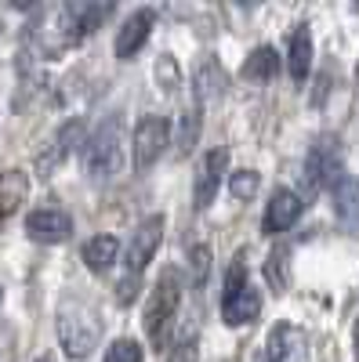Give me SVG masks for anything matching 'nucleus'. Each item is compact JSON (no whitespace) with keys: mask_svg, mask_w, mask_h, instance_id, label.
<instances>
[{"mask_svg":"<svg viewBox=\"0 0 359 362\" xmlns=\"http://www.w3.org/2000/svg\"><path fill=\"white\" fill-rule=\"evenodd\" d=\"M142 344L131 341V337H116L109 348H106V362H142Z\"/></svg>","mask_w":359,"mask_h":362,"instance_id":"nucleus-23","label":"nucleus"},{"mask_svg":"<svg viewBox=\"0 0 359 362\" xmlns=\"http://www.w3.org/2000/svg\"><path fill=\"white\" fill-rule=\"evenodd\" d=\"M239 73H244V80H254V83L273 80V76L280 73V51H276V47H268V44L258 47V51H251Z\"/></svg>","mask_w":359,"mask_h":362,"instance_id":"nucleus-18","label":"nucleus"},{"mask_svg":"<svg viewBox=\"0 0 359 362\" xmlns=\"http://www.w3.org/2000/svg\"><path fill=\"white\" fill-rule=\"evenodd\" d=\"M355 80H359V66H355Z\"/></svg>","mask_w":359,"mask_h":362,"instance_id":"nucleus-27","label":"nucleus"},{"mask_svg":"<svg viewBox=\"0 0 359 362\" xmlns=\"http://www.w3.org/2000/svg\"><path fill=\"white\" fill-rule=\"evenodd\" d=\"M153 76H156L160 90H167V95H174V90L182 87V69H178V58H174V54H160V58H156Z\"/></svg>","mask_w":359,"mask_h":362,"instance_id":"nucleus-21","label":"nucleus"},{"mask_svg":"<svg viewBox=\"0 0 359 362\" xmlns=\"http://www.w3.org/2000/svg\"><path fill=\"white\" fill-rule=\"evenodd\" d=\"M338 174H341V138L338 134H319L309 145V156H305V189H309V199L319 196L323 189H331Z\"/></svg>","mask_w":359,"mask_h":362,"instance_id":"nucleus-5","label":"nucleus"},{"mask_svg":"<svg viewBox=\"0 0 359 362\" xmlns=\"http://www.w3.org/2000/svg\"><path fill=\"white\" fill-rule=\"evenodd\" d=\"M302 210H305V199L297 196L294 189H276L273 196H268V203H265L261 232H265V235H280V232H287L297 218H302Z\"/></svg>","mask_w":359,"mask_h":362,"instance_id":"nucleus-10","label":"nucleus"},{"mask_svg":"<svg viewBox=\"0 0 359 362\" xmlns=\"http://www.w3.org/2000/svg\"><path fill=\"white\" fill-rule=\"evenodd\" d=\"M352 344H355V362H359V319H355V329H352Z\"/></svg>","mask_w":359,"mask_h":362,"instance_id":"nucleus-26","label":"nucleus"},{"mask_svg":"<svg viewBox=\"0 0 359 362\" xmlns=\"http://www.w3.org/2000/svg\"><path fill=\"white\" fill-rule=\"evenodd\" d=\"M37 362H51V358H37Z\"/></svg>","mask_w":359,"mask_h":362,"instance_id":"nucleus-28","label":"nucleus"},{"mask_svg":"<svg viewBox=\"0 0 359 362\" xmlns=\"http://www.w3.org/2000/svg\"><path fill=\"white\" fill-rule=\"evenodd\" d=\"M189 272H193V286H203L211 276V247H193L189 250Z\"/></svg>","mask_w":359,"mask_h":362,"instance_id":"nucleus-24","label":"nucleus"},{"mask_svg":"<svg viewBox=\"0 0 359 362\" xmlns=\"http://www.w3.org/2000/svg\"><path fill=\"white\" fill-rule=\"evenodd\" d=\"M312 69V33L309 25H297L290 33V51H287V73L294 83H305Z\"/></svg>","mask_w":359,"mask_h":362,"instance_id":"nucleus-14","label":"nucleus"},{"mask_svg":"<svg viewBox=\"0 0 359 362\" xmlns=\"http://www.w3.org/2000/svg\"><path fill=\"white\" fill-rule=\"evenodd\" d=\"M258 189H261V174L258 170H232L229 174V192L236 196V199H254L258 196Z\"/></svg>","mask_w":359,"mask_h":362,"instance_id":"nucleus-22","label":"nucleus"},{"mask_svg":"<svg viewBox=\"0 0 359 362\" xmlns=\"http://www.w3.org/2000/svg\"><path fill=\"white\" fill-rule=\"evenodd\" d=\"M178 305H182V272L164 268V276L156 279L153 293H149V305H145V334L160 351L167 344V329L178 315Z\"/></svg>","mask_w":359,"mask_h":362,"instance_id":"nucleus-3","label":"nucleus"},{"mask_svg":"<svg viewBox=\"0 0 359 362\" xmlns=\"http://www.w3.org/2000/svg\"><path fill=\"white\" fill-rule=\"evenodd\" d=\"M225 174H229V148H211V153L200 160V170H196V185H193L196 210H207L215 203Z\"/></svg>","mask_w":359,"mask_h":362,"instance_id":"nucleus-9","label":"nucleus"},{"mask_svg":"<svg viewBox=\"0 0 359 362\" xmlns=\"http://www.w3.org/2000/svg\"><path fill=\"white\" fill-rule=\"evenodd\" d=\"M98 337H102V326H98V315L91 305L66 300L58 308V341H62V351L69 358H87L98 348Z\"/></svg>","mask_w":359,"mask_h":362,"instance_id":"nucleus-1","label":"nucleus"},{"mask_svg":"<svg viewBox=\"0 0 359 362\" xmlns=\"http://www.w3.org/2000/svg\"><path fill=\"white\" fill-rule=\"evenodd\" d=\"M0 297H4V286H0Z\"/></svg>","mask_w":359,"mask_h":362,"instance_id":"nucleus-29","label":"nucleus"},{"mask_svg":"<svg viewBox=\"0 0 359 362\" xmlns=\"http://www.w3.org/2000/svg\"><path fill=\"white\" fill-rule=\"evenodd\" d=\"M164 232H167L164 214H149L145 221H138V228L131 232V243H127V272L131 276H142V268L153 261V254L164 243Z\"/></svg>","mask_w":359,"mask_h":362,"instance_id":"nucleus-7","label":"nucleus"},{"mask_svg":"<svg viewBox=\"0 0 359 362\" xmlns=\"http://www.w3.org/2000/svg\"><path fill=\"white\" fill-rule=\"evenodd\" d=\"M258 312H261V293L247 279L244 254H236V261L225 272V286H222V319L229 326H247L258 319Z\"/></svg>","mask_w":359,"mask_h":362,"instance_id":"nucleus-4","label":"nucleus"},{"mask_svg":"<svg viewBox=\"0 0 359 362\" xmlns=\"http://www.w3.org/2000/svg\"><path fill=\"white\" fill-rule=\"evenodd\" d=\"M80 138H84V124H80V119H69V124L55 134L51 153H44V156H40V174H44V177H51V170H55L58 163H62L69 153H73V145H80Z\"/></svg>","mask_w":359,"mask_h":362,"instance_id":"nucleus-17","label":"nucleus"},{"mask_svg":"<svg viewBox=\"0 0 359 362\" xmlns=\"http://www.w3.org/2000/svg\"><path fill=\"white\" fill-rule=\"evenodd\" d=\"M25 235L33 243H47V247H58L73 235V218L66 210H55V206H44V210H29L25 214Z\"/></svg>","mask_w":359,"mask_h":362,"instance_id":"nucleus-8","label":"nucleus"},{"mask_svg":"<svg viewBox=\"0 0 359 362\" xmlns=\"http://www.w3.org/2000/svg\"><path fill=\"white\" fill-rule=\"evenodd\" d=\"M167 141H171V119L156 116V112L142 116L135 124V134H131V163H135V170H149V167H153L164 156Z\"/></svg>","mask_w":359,"mask_h":362,"instance_id":"nucleus-6","label":"nucleus"},{"mask_svg":"<svg viewBox=\"0 0 359 362\" xmlns=\"http://www.w3.org/2000/svg\"><path fill=\"white\" fill-rule=\"evenodd\" d=\"M124 119L120 116H109L98 124V131L84 141V167L91 177H113L124 167Z\"/></svg>","mask_w":359,"mask_h":362,"instance_id":"nucleus-2","label":"nucleus"},{"mask_svg":"<svg viewBox=\"0 0 359 362\" xmlns=\"http://www.w3.org/2000/svg\"><path fill=\"white\" fill-rule=\"evenodd\" d=\"M138 286H142V276H131L127 272V276L120 279V286H116V300L120 305H131V300L138 297Z\"/></svg>","mask_w":359,"mask_h":362,"instance_id":"nucleus-25","label":"nucleus"},{"mask_svg":"<svg viewBox=\"0 0 359 362\" xmlns=\"http://www.w3.org/2000/svg\"><path fill=\"white\" fill-rule=\"evenodd\" d=\"M84 264L95 272V276H106V272L116 264V257H120V239L116 235H91L84 243Z\"/></svg>","mask_w":359,"mask_h":362,"instance_id":"nucleus-16","label":"nucleus"},{"mask_svg":"<svg viewBox=\"0 0 359 362\" xmlns=\"http://www.w3.org/2000/svg\"><path fill=\"white\" fill-rule=\"evenodd\" d=\"M331 203H334V218H338L345 228L359 232V177H355V174L341 170V174L334 177Z\"/></svg>","mask_w":359,"mask_h":362,"instance_id":"nucleus-12","label":"nucleus"},{"mask_svg":"<svg viewBox=\"0 0 359 362\" xmlns=\"http://www.w3.org/2000/svg\"><path fill=\"white\" fill-rule=\"evenodd\" d=\"M153 25H156V11L153 8H138L135 15L124 18V25L116 29V58L120 62H131V58L145 47Z\"/></svg>","mask_w":359,"mask_h":362,"instance_id":"nucleus-11","label":"nucleus"},{"mask_svg":"<svg viewBox=\"0 0 359 362\" xmlns=\"http://www.w3.org/2000/svg\"><path fill=\"white\" fill-rule=\"evenodd\" d=\"M225 87H229V76L222 69L218 58L207 54L203 62L193 69V90H196V105H207V102H218L225 95Z\"/></svg>","mask_w":359,"mask_h":362,"instance_id":"nucleus-13","label":"nucleus"},{"mask_svg":"<svg viewBox=\"0 0 359 362\" xmlns=\"http://www.w3.org/2000/svg\"><path fill=\"white\" fill-rule=\"evenodd\" d=\"M265 283L273 286V293H287L290 290V250L287 247H273L265 257Z\"/></svg>","mask_w":359,"mask_h":362,"instance_id":"nucleus-19","label":"nucleus"},{"mask_svg":"<svg viewBox=\"0 0 359 362\" xmlns=\"http://www.w3.org/2000/svg\"><path fill=\"white\" fill-rule=\"evenodd\" d=\"M200 131H203V105H189L182 112V127H178V153H189L200 141Z\"/></svg>","mask_w":359,"mask_h":362,"instance_id":"nucleus-20","label":"nucleus"},{"mask_svg":"<svg viewBox=\"0 0 359 362\" xmlns=\"http://www.w3.org/2000/svg\"><path fill=\"white\" fill-rule=\"evenodd\" d=\"M29 196V174L25 170H0V225H4Z\"/></svg>","mask_w":359,"mask_h":362,"instance_id":"nucleus-15","label":"nucleus"}]
</instances>
